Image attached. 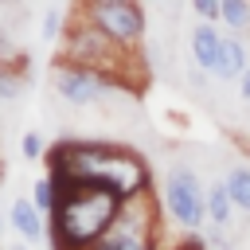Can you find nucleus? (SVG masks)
<instances>
[{"label":"nucleus","mask_w":250,"mask_h":250,"mask_svg":"<svg viewBox=\"0 0 250 250\" xmlns=\"http://www.w3.org/2000/svg\"><path fill=\"white\" fill-rule=\"evenodd\" d=\"M47 176L55 184H98L117 191L125 203L152 191V168L148 160L117 141H86V137H62L47 148Z\"/></svg>","instance_id":"nucleus-1"},{"label":"nucleus","mask_w":250,"mask_h":250,"mask_svg":"<svg viewBox=\"0 0 250 250\" xmlns=\"http://www.w3.org/2000/svg\"><path fill=\"white\" fill-rule=\"evenodd\" d=\"M55 62L90 70V74L105 78L113 90H125V94H141V90L148 86L145 55L113 43L109 35H102V31H98L86 16H78V12H70V20L62 23V47H59V59H55Z\"/></svg>","instance_id":"nucleus-2"},{"label":"nucleus","mask_w":250,"mask_h":250,"mask_svg":"<svg viewBox=\"0 0 250 250\" xmlns=\"http://www.w3.org/2000/svg\"><path fill=\"white\" fill-rule=\"evenodd\" d=\"M59 199L47 215L51 250H90L121 215L125 199L98 184H55Z\"/></svg>","instance_id":"nucleus-3"},{"label":"nucleus","mask_w":250,"mask_h":250,"mask_svg":"<svg viewBox=\"0 0 250 250\" xmlns=\"http://www.w3.org/2000/svg\"><path fill=\"white\" fill-rule=\"evenodd\" d=\"M90 250H160V203L156 191L129 199L117 223L90 246Z\"/></svg>","instance_id":"nucleus-4"},{"label":"nucleus","mask_w":250,"mask_h":250,"mask_svg":"<svg viewBox=\"0 0 250 250\" xmlns=\"http://www.w3.org/2000/svg\"><path fill=\"white\" fill-rule=\"evenodd\" d=\"M164 207L184 234H199L207 223V188L188 164H172L164 176Z\"/></svg>","instance_id":"nucleus-5"},{"label":"nucleus","mask_w":250,"mask_h":250,"mask_svg":"<svg viewBox=\"0 0 250 250\" xmlns=\"http://www.w3.org/2000/svg\"><path fill=\"white\" fill-rule=\"evenodd\" d=\"M78 16H86L102 35H109L113 43L129 47V51H141L145 43V12L137 0H117V4H74Z\"/></svg>","instance_id":"nucleus-6"},{"label":"nucleus","mask_w":250,"mask_h":250,"mask_svg":"<svg viewBox=\"0 0 250 250\" xmlns=\"http://www.w3.org/2000/svg\"><path fill=\"white\" fill-rule=\"evenodd\" d=\"M109 90H113V86H109L105 78H98V74H90V70H78V66L55 62V94H59L62 102H70V105H94V102H102Z\"/></svg>","instance_id":"nucleus-7"},{"label":"nucleus","mask_w":250,"mask_h":250,"mask_svg":"<svg viewBox=\"0 0 250 250\" xmlns=\"http://www.w3.org/2000/svg\"><path fill=\"white\" fill-rule=\"evenodd\" d=\"M219 47H223V35H219L211 23H195V27H191V59L199 62V70L215 74V62H219Z\"/></svg>","instance_id":"nucleus-8"},{"label":"nucleus","mask_w":250,"mask_h":250,"mask_svg":"<svg viewBox=\"0 0 250 250\" xmlns=\"http://www.w3.org/2000/svg\"><path fill=\"white\" fill-rule=\"evenodd\" d=\"M8 215H12V227H16V234H20V238L39 242V238L47 234V215H43L31 199H16Z\"/></svg>","instance_id":"nucleus-9"},{"label":"nucleus","mask_w":250,"mask_h":250,"mask_svg":"<svg viewBox=\"0 0 250 250\" xmlns=\"http://www.w3.org/2000/svg\"><path fill=\"white\" fill-rule=\"evenodd\" d=\"M230 211H234V199H230L227 184L215 180V184L207 188V223L215 227V238L227 234V227H230Z\"/></svg>","instance_id":"nucleus-10"},{"label":"nucleus","mask_w":250,"mask_h":250,"mask_svg":"<svg viewBox=\"0 0 250 250\" xmlns=\"http://www.w3.org/2000/svg\"><path fill=\"white\" fill-rule=\"evenodd\" d=\"M246 70H250V62H246V47H242V39H234V35H223V47H219L215 74H219V78H242Z\"/></svg>","instance_id":"nucleus-11"},{"label":"nucleus","mask_w":250,"mask_h":250,"mask_svg":"<svg viewBox=\"0 0 250 250\" xmlns=\"http://www.w3.org/2000/svg\"><path fill=\"white\" fill-rule=\"evenodd\" d=\"M223 184H227V191H230L234 207L250 215V164H234V168L227 172V180H223Z\"/></svg>","instance_id":"nucleus-12"},{"label":"nucleus","mask_w":250,"mask_h":250,"mask_svg":"<svg viewBox=\"0 0 250 250\" xmlns=\"http://www.w3.org/2000/svg\"><path fill=\"white\" fill-rule=\"evenodd\" d=\"M55 199H59L55 180H51V176H39V180L31 184V203H35L43 215H51V211H55Z\"/></svg>","instance_id":"nucleus-13"},{"label":"nucleus","mask_w":250,"mask_h":250,"mask_svg":"<svg viewBox=\"0 0 250 250\" xmlns=\"http://www.w3.org/2000/svg\"><path fill=\"white\" fill-rule=\"evenodd\" d=\"M227 27L234 31H246L250 27V0H223V16H219Z\"/></svg>","instance_id":"nucleus-14"},{"label":"nucleus","mask_w":250,"mask_h":250,"mask_svg":"<svg viewBox=\"0 0 250 250\" xmlns=\"http://www.w3.org/2000/svg\"><path fill=\"white\" fill-rule=\"evenodd\" d=\"M20 152H23V160H47V148H43V137L39 133H23Z\"/></svg>","instance_id":"nucleus-15"},{"label":"nucleus","mask_w":250,"mask_h":250,"mask_svg":"<svg viewBox=\"0 0 250 250\" xmlns=\"http://www.w3.org/2000/svg\"><path fill=\"white\" fill-rule=\"evenodd\" d=\"M191 8H195V16H199L203 23H211V20L223 16V0H191Z\"/></svg>","instance_id":"nucleus-16"},{"label":"nucleus","mask_w":250,"mask_h":250,"mask_svg":"<svg viewBox=\"0 0 250 250\" xmlns=\"http://www.w3.org/2000/svg\"><path fill=\"white\" fill-rule=\"evenodd\" d=\"M172 250H207V242H203L199 234H184V238H180Z\"/></svg>","instance_id":"nucleus-17"},{"label":"nucleus","mask_w":250,"mask_h":250,"mask_svg":"<svg viewBox=\"0 0 250 250\" xmlns=\"http://www.w3.org/2000/svg\"><path fill=\"white\" fill-rule=\"evenodd\" d=\"M43 35H47V39H59V12H55V8H51L47 20H43Z\"/></svg>","instance_id":"nucleus-18"},{"label":"nucleus","mask_w":250,"mask_h":250,"mask_svg":"<svg viewBox=\"0 0 250 250\" xmlns=\"http://www.w3.org/2000/svg\"><path fill=\"white\" fill-rule=\"evenodd\" d=\"M16 55H20V51L12 47V39H8V31L0 27V59H16Z\"/></svg>","instance_id":"nucleus-19"},{"label":"nucleus","mask_w":250,"mask_h":250,"mask_svg":"<svg viewBox=\"0 0 250 250\" xmlns=\"http://www.w3.org/2000/svg\"><path fill=\"white\" fill-rule=\"evenodd\" d=\"M242 98H246V102H250V70H246V74H242Z\"/></svg>","instance_id":"nucleus-20"},{"label":"nucleus","mask_w":250,"mask_h":250,"mask_svg":"<svg viewBox=\"0 0 250 250\" xmlns=\"http://www.w3.org/2000/svg\"><path fill=\"white\" fill-rule=\"evenodd\" d=\"M82 4H117V0H82Z\"/></svg>","instance_id":"nucleus-21"},{"label":"nucleus","mask_w":250,"mask_h":250,"mask_svg":"<svg viewBox=\"0 0 250 250\" xmlns=\"http://www.w3.org/2000/svg\"><path fill=\"white\" fill-rule=\"evenodd\" d=\"M242 152H246V156H250V137H246V141H242Z\"/></svg>","instance_id":"nucleus-22"},{"label":"nucleus","mask_w":250,"mask_h":250,"mask_svg":"<svg viewBox=\"0 0 250 250\" xmlns=\"http://www.w3.org/2000/svg\"><path fill=\"white\" fill-rule=\"evenodd\" d=\"M12 250H27V246H12Z\"/></svg>","instance_id":"nucleus-23"}]
</instances>
